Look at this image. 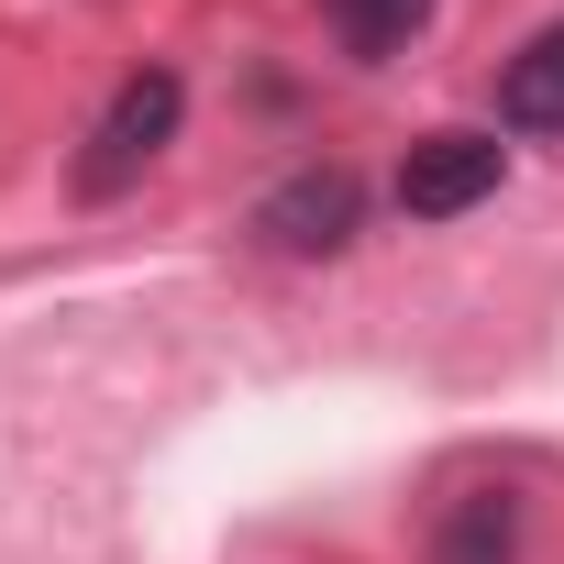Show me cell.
<instances>
[{"label":"cell","mask_w":564,"mask_h":564,"mask_svg":"<svg viewBox=\"0 0 564 564\" xmlns=\"http://www.w3.org/2000/svg\"><path fill=\"white\" fill-rule=\"evenodd\" d=\"M177 111H188L177 67H133V78L111 89V111H100L89 155H78V199H122V188H133V177L177 144Z\"/></svg>","instance_id":"obj_1"},{"label":"cell","mask_w":564,"mask_h":564,"mask_svg":"<svg viewBox=\"0 0 564 564\" xmlns=\"http://www.w3.org/2000/svg\"><path fill=\"white\" fill-rule=\"evenodd\" d=\"M366 221V177L355 166H289L254 199V243L265 254H344Z\"/></svg>","instance_id":"obj_2"},{"label":"cell","mask_w":564,"mask_h":564,"mask_svg":"<svg viewBox=\"0 0 564 564\" xmlns=\"http://www.w3.org/2000/svg\"><path fill=\"white\" fill-rule=\"evenodd\" d=\"M498 177H509L498 133H421L410 166H399V210L410 221H465L476 199H498Z\"/></svg>","instance_id":"obj_3"},{"label":"cell","mask_w":564,"mask_h":564,"mask_svg":"<svg viewBox=\"0 0 564 564\" xmlns=\"http://www.w3.org/2000/svg\"><path fill=\"white\" fill-rule=\"evenodd\" d=\"M498 122H509V133H564V23H542V34L498 67Z\"/></svg>","instance_id":"obj_4"},{"label":"cell","mask_w":564,"mask_h":564,"mask_svg":"<svg viewBox=\"0 0 564 564\" xmlns=\"http://www.w3.org/2000/svg\"><path fill=\"white\" fill-rule=\"evenodd\" d=\"M432 564H520V509L487 487V498H454L443 531H432Z\"/></svg>","instance_id":"obj_5"},{"label":"cell","mask_w":564,"mask_h":564,"mask_svg":"<svg viewBox=\"0 0 564 564\" xmlns=\"http://www.w3.org/2000/svg\"><path fill=\"white\" fill-rule=\"evenodd\" d=\"M322 23L344 34V56H366V67H377V56H399V45L432 23V0H322Z\"/></svg>","instance_id":"obj_6"}]
</instances>
